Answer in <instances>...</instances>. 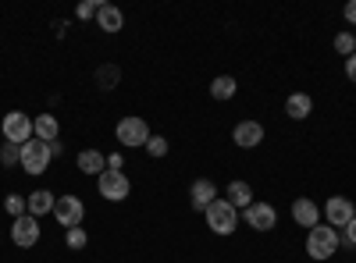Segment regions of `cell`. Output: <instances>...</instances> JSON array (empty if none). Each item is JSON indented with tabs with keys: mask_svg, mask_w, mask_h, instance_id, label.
I'll list each match as a JSON object with an SVG mask.
<instances>
[{
	"mask_svg": "<svg viewBox=\"0 0 356 263\" xmlns=\"http://www.w3.org/2000/svg\"><path fill=\"white\" fill-rule=\"evenodd\" d=\"M346 78L356 85V53H353V57H346Z\"/></svg>",
	"mask_w": 356,
	"mask_h": 263,
	"instance_id": "cell-29",
	"label": "cell"
},
{
	"mask_svg": "<svg viewBox=\"0 0 356 263\" xmlns=\"http://www.w3.org/2000/svg\"><path fill=\"white\" fill-rule=\"evenodd\" d=\"M40 217H33V214H25V217H18L15 224H11V242L18 246V249H33L36 242H40Z\"/></svg>",
	"mask_w": 356,
	"mask_h": 263,
	"instance_id": "cell-9",
	"label": "cell"
},
{
	"mask_svg": "<svg viewBox=\"0 0 356 263\" xmlns=\"http://www.w3.org/2000/svg\"><path fill=\"white\" fill-rule=\"evenodd\" d=\"M232 142L239 146V150H257L264 142V125L260 121H239L232 128Z\"/></svg>",
	"mask_w": 356,
	"mask_h": 263,
	"instance_id": "cell-11",
	"label": "cell"
},
{
	"mask_svg": "<svg viewBox=\"0 0 356 263\" xmlns=\"http://www.w3.org/2000/svg\"><path fill=\"white\" fill-rule=\"evenodd\" d=\"M228 203L235 210H246L250 203H253V189H250V182H232L228 185Z\"/></svg>",
	"mask_w": 356,
	"mask_h": 263,
	"instance_id": "cell-19",
	"label": "cell"
},
{
	"mask_svg": "<svg viewBox=\"0 0 356 263\" xmlns=\"http://www.w3.org/2000/svg\"><path fill=\"white\" fill-rule=\"evenodd\" d=\"M235 93H239V82H235L232 75H218V78L211 82V96H214V100H232Z\"/></svg>",
	"mask_w": 356,
	"mask_h": 263,
	"instance_id": "cell-20",
	"label": "cell"
},
{
	"mask_svg": "<svg viewBox=\"0 0 356 263\" xmlns=\"http://www.w3.org/2000/svg\"><path fill=\"white\" fill-rule=\"evenodd\" d=\"M4 210L18 221V217H25L29 214V207H25V196H18V192H8V199H4Z\"/></svg>",
	"mask_w": 356,
	"mask_h": 263,
	"instance_id": "cell-21",
	"label": "cell"
},
{
	"mask_svg": "<svg viewBox=\"0 0 356 263\" xmlns=\"http://www.w3.org/2000/svg\"><path fill=\"white\" fill-rule=\"evenodd\" d=\"M4 142H15V146H25L29 139H33V118H29L25 110H11L4 114Z\"/></svg>",
	"mask_w": 356,
	"mask_h": 263,
	"instance_id": "cell-6",
	"label": "cell"
},
{
	"mask_svg": "<svg viewBox=\"0 0 356 263\" xmlns=\"http://www.w3.org/2000/svg\"><path fill=\"white\" fill-rule=\"evenodd\" d=\"M243 221H246L253 231H275V224H278V210L271 207V203H264V199H253L250 207L243 210Z\"/></svg>",
	"mask_w": 356,
	"mask_h": 263,
	"instance_id": "cell-7",
	"label": "cell"
},
{
	"mask_svg": "<svg viewBox=\"0 0 356 263\" xmlns=\"http://www.w3.org/2000/svg\"><path fill=\"white\" fill-rule=\"evenodd\" d=\"M33 135L40 142H57V135H61V125H57L54 114H40V118L33 121Z\"/></svg>",
	"mask_w": 356,
	"mask_h": 263,
	"instance_id": "cell-18",
	"label": "cell"
},
{
	"mask_svg": "<svg viewBox=\"0 0 356 263\" xmlns=\"http://www.w3.org/2000/svg\"><path fill=\"white\" fill-rule=\"evenodd\" d=\"M207 228H211L214 235H232V231L239 228V210H235L228 199H214L211 207H207Z\"/></svg>",
	"mask_w": 356,
	"mask_h": 263,
	"instance_id": "cell-2",
	"label": "cell"
},
{
	"mask_svg": "<svg viewBox=\"0 0 356 263\" xmlns=\"http://www.w3.org/2000/svg\"><path fill=\"white\" fill-rule=\"evenodd\" d=\"M310 110H314L310 93H292V96L285 100V114H289L292 121H303V118H310Z\"/></svg>",
	"mask_w": 356,
	"mask_h": 263,
	"instance_id": "cell-16",
	"label": "cell"
},
{
	"mask_svg": "<svg viewBox=\"0 0 356 263\" xmlns=\"http://www.w3.org/2000/svg\"><path fill=\"white\" fill-rule=\"evenodd\" d=\"M97 28H104V33H122V28H125L122 8H118V4H104L97 11Z\"/></svg>",
	"mask_w": 356,
	"mask_h": 263,
	"instance_id": "cell-15",
	"label": "cell"
},
{
	"mask_svg": "<svg viewBox=\"0 0 356 263\" xmlns=\"http://www.w3.org/2000/svg\"><path fill=\"white\" fill-rule=\"evenodd\" d=\"M353 217H356V207H353L349 196H332L328 203H324V224H332L335 231L346 228Z\"/></svg>",
	"mask_w": 356,
	"mask_h": 263,
	"instance_id": "cell-10",
	"label": "cell"
},
{
	"mask_svg": "<svg viewBox=\"0 0 356 263\" xmlns=\"http://www.w3.org/2000/svg\"><path fill=\"white\" fill-rule=\"evenodd\" d=\"M339 246H346V249H356V217L346 224V231L339 235Z\"/></svg>",
	"mask_w": 356,
	"mask_h": 263,
	"instance_id": "cell-27",
	"label": "cell"
},
{
	"mask_svg": "<svg viewBox=\"0 0 356 263\" xmlns=\"http://www.w3.org/2000/svg\"><path fill=\"white\" fill-rule=\"evenodd\" d=\"M335 53L353 57V53H356V36H353V33H339V36H335Z\"/></svg>",
	"mask_w": 356,
	"mask_h": 263,
	"instance_id": "cell-23",
	"label": "cell"
},
{
	"mask_svg": "<svg viewBox=\"0 0 356 263\" xmlns=\"http://www.w3.org/2000/svg\"><path fill=\"white\" fill-rule=\"evenodd\" d=\"M0 164H4V167L22 164V146H15V142H4V146H0Z\"/></svg>",
	"mask_w": 356,
	"mask_h": 263,
	"instance_id": "cell-22",
	"label": "cell"
},
{
	"mask_svg": "<svg viewBox=\"0 0 356 263\" xmlns=\"http://www.w3.org/2000/svg\"><path fill=\"white\" fill-rule=\"evenodd\" d=\"M97 192H100V199H107V203H122V199H129L132 182H129L125 171H104L100 178H97Z\"/></svg>",
	"mask_w": 356,
	"mask_h": 263,
	"instance_id": "cell-4",
	"label": "cell"
},
{
	"mask_svg": "<svg viewBox=\"0 0 356 263\" xmlns=\"http://www.w3.org/2000/svg\"><path fill=\"white\" fill-rule=\"evenodd\" d=\"M146 153H150V157H168V139H164V135H150V142H146Z\"/></svg>",
	"mask_w": 356,
	"mask_h": 263,
	"instance_id": "cell-25",
	"label": "cell"
},
{
	"mask_svg": "<svg viewBox=\"0 0 356 263\" xmlns=\"http://www.w3.org/2000/svg\"><path fill=\"white\" fill-rule=\"evenodd\" d=\"M54 203H57V196H54L50 189H36V192L25 196V207H29V214H33V217L54 214Z\"/></svg>",
	"mask_w": 356,
	"mask_h": 263,
	"instance_id": "cell-14",
	"label": "cell"
},
{
	"mask_svg": "<svg viewBox=\"0 0 356 263\" xmlns=\"http://www.w3.org/2000/svg\"><path fill=\"white\" fill-rule=\"evenodd\" d=\"M65 242H68V249H86L89 239H86L82 228H68V231H65Z\"/></svg>",
	"mask_w": 356,
	"mask_h": 263,
	"instance_id": "cell-24",
	"label": "cell"
},
{
	"mask_svg": "<svg viewBox=\"0 0 356 263\" xmlns=\"http://www.w3.org/2000/svg\"><path fill=\"white\" fill-rule=\"evenodd\" d=\"M107 171H125V160H122V153H111V157H107Z\"/></svg>",
	"mask_w": 356,
	"mask_h": 263,
	"instance_id": "cell-28",
	"label": "cell"
},
{
	"mask_svg": "<svg viewBox=\"0 0 356 263\" xmlns=\"http://www.w3.org/2000/svg\"><path fill=\"white\" fill-rule=\"evenodd\" d=\"M339 249V231L332 224H317L307 231V256L310 260H332Z\"/></svg>",
	"mask_w": 356,
	"mask_h": 263,
	"instance_id": "cell-1",
	"label": "cell"
},
{
	"mask_svg": "<svg viewBox=\"0 0 356 263\" xmlns=\"http://www.w3.org/2000/svg\"><path fill=\"white\" fill-rule=\"evenodd\" d=\"M54 217H57V224H61L65 231H68V228H79L82 217H86L82 199H79V196H57V203H54Z\"/></svg>",
	"mask_w": 356,
	"mask_h": 263,
	"instance_id": "cell-8",
	"label": "cell"
},
{
	"mask_svg": "<svg viewBox=\"0 0 356 263\" xmlns=\"http://www.w3.org/2000/svg\"><path fill=\"white\" fill-rule=\"evenodd\" d=\"M114 135H118V142H122L125 150H132V146H146V142H150V125H146L139 114H129V118L118 121Z\"/></svg>",
	"mask_w": 356,
	"mask_h": 263,
	"instance_id": "cell-5",
	"label": "cell"
},
{
	"mask_svg": "<svg viewBox=\"0 0 356 263\" xmlns=\"http://www.w3.org/2000/svg\"><path fill=\"white\" fill-rule=\"evenodd\" d=\"M342 15H346V22H349V25H356V0H349Z\"/></svg>",
	"mask_w": 356,
	"mask_h": 263,
	"instance_id": "cell-31",
	"label": "cell"
},
{
	"mask_svg": "<svg viewBox=\"0 0 356 263\" xmlns=\"http://www.w3.org/2000/svg\"><path fill=\"white\" fill-rule=\"evenodd\" d=\"M75 164H79V171H82V174H97V178L107 171V157H104L100 150H82Z\"/></svg>",
	"mask_w": 356,
	"mask_h": 263,
	"instance_id": "cell-17",
	"label": "cell"
},
{
	"mask_svg": "<svg viewBox=\"0 0 356 263\" xmlns=\"http://www.w3.org/2000/svg\"><path fill=\"white\" fill-rule=\"evenodd\" d=\"M100 8H104V0H82V4H79V11H75V15H79V18L86 22V18H93V15H97Z\"/></svg>",
	"mask_w": 356,
	"mask_h": 263,
	"instance_id": "cell-26",
	"label": "cell"
},
{
	"mask_svg": "<svg viewBox=\"0 0 356 263\" xmlns=\"http://www.w3.org/2000/svg\"><path fill=\"white\" fill-rule=\"evenodd\" d=\"M292 221L310 231V228L321 224V207H317L314 199H292Z\"/></svg>",
	"mask_w": 356,
	"mask_h": 263,
	"instance_id": "cell-12",
	"label": "cell"
},
{
	"mask_svg": "<svg viewBox=\"0 0 356 263\" xmlns=\"http://www.w3.org/2000/svg\"><path fill=\"white\" fill-rule=\"evenodd\" d=\"M50 160H54V157H50V146L40 142V139L33 135V139L22 146V164H18V167H22L25 174H33V178H36V174H43V171L50 167Z\"/></svg>",
	"mask_w": 356,
	"mask_h": 263,
	"instance_id": "cell-3",
	"label": "cell"
},
{
	"mask_svg": "<svg viewBox=\"0 0 356 263\" xmlns=\"http://www.w3.org/2000/svg\"><path fill=\"white\" fill-rule=\"evenodd\" d=\"M114 78H118V71H114V68H104V71H100V82H104V90H111V82H114Z\"/></svg>",
	"mask_w": 356,
	"mask_h": 263,
	"instance_id": "cell-30",
	"label": "cell"
},
{
	"mask_svg": "<svg viewBox=\"0 0 356 263\" xmlns=\"http://www.w3.org/2000/svg\"><path fill=\"white\" fill-rule=\"evenodd\" d=\"M189 199H193V210L207 214V207H211V203L218 199V185H214L211 178H196L193 189H189Z\"/></svg>",
	"mask_w": 356,
	"mask_h": 263,
	"instance_id": "cell-13",
	"label": "cell"
},
{
	"mask_svg": "<svg viewBox=\"0 0 356 263\" xmlns=\"http://www.w3.org/2000/svg\"><path fill=\"white\" fill-rule=\"evenodd\" d=\"M47 146H50V157H61V153H65V146H61V142H47Z\"/></svg>",
	"mask_w": 356,
	"mask_h": 263,
	"instance_id": "cell-32",
	"label": "cell"
}]
</instances>
